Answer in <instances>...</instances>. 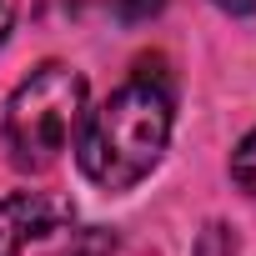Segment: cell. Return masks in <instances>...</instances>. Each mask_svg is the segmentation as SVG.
Wrapping results in <instances>:
<instances>
[{
  "label": "cell",
  "instance_id": "obj_4",
  "mask_svg": "<svg viewBox=\"0 0 256 256\" xmlns=\"http://www.w3.org/2000/svg\"><path fill=\"white\" fill-rule=\"evenodd\" d=\"M56 256H116V236L100 226H86V231H70V241Z\"/></svg>",
  "mask_w": 256,
  "mask_h": 256
},
{
  "label": "cell",
  "instance_id": "obj_9",
  "mask_svg": "<svg viewBox=\"0 0 256 256\" xmlns=\"http://www.w3.org/2000/svg\"><path fill=\"white\" fill-rule=\"evenodd\" d=\"M10 16H16V10H10V0H0V40H6V30H10Z\"/></svg>",
  "mask_w": 256,
  "mask_h": 256
},
{
  "label": "cell",
  "instance_id": "obj_7",
  "mask_svg": "<svg viewBox=\"0 0 256 256\" xmlns=\"http://www.w3.org/2000/svg\"><path fill=\"white\" fill-rule=\"evenodd\" d=\"M110 10H116L126 26H141V20H151V16L166 10V0H110Z\"/></svg>",
  "mask_w": 256,
  "mask_h": 256
},
{
  "label": "cell",
  "instance_id": "obj_8",
  "mask_svg": "<svg viewBox=\"0 0 256 256\" xmlns=\"http://www.w3.org/2000/svg\"><path fill=\"white\" fill-rule=\"evenodd\" d=\"M211 6L231 20H256V0H211Z\"/></svg>",
  "mask_w": 256,
  "mask_h": 256
},
{
  "label": "cell",
  "instance_id": "obj_6",
  "mask_svg": "<svg viewBox=\"0 0 256 256\" xmlns=\"http://www.w3.org/2000/svg\"><path fill=\"white\" fill-rule=\"evenodd\" d=\"M191 256H236V231L221 226V221H211V226L201 231V241H196Z\"/></svg>",
  "mask_w": 256,
  "mask_h": 256
},
{
  "label": "cell",
  "instance_id": "obj_1",
  "mask_svg": "<svg viewBox=\"0 0 256 256\" xmlns=\"http://www.w3.org/2000/svg\"><path fill=\"white\" fill-rule=\"evenodd\" d=\"M166 141H171V86L166 76H151V60H141L131 80L86 116L76 161L86 181H96L100 191H131L161 166Z\"/></svg>",
  "mask_w": 256,
  "mask_h": 256
},
{
  "label": "cell",
  "instance_id": "obj_2",
  "mask_svg": "<svg viewBox=\"0 0 256 256\" xmlns=\"http://www.w3.org/2000/svg\"><path fill=\"white\" fill-rule=\"evenodd\" d=\"M80 116H86V76L60 60L36 66L16 86L6 120H0V141L10 151V166L30 171V176L50 171L60 161V151L70 146Z\"/></svg>",
  "mask_w": 256,
  "mask_h": 256
},
{
  "label": "cell",
  "instance_id": "obj_5",
  "mask_svg": "<svg viewBox=\"0 0 256 256\" xmlns=\"http://www.w3.org/2000/svg\"><path fill=\"white\" fill-rule=\"evenodd\" d=\"M231 176H236V186H241L246 196H256V131L236 146V156H231Z\"/></svg>",
  "mask_w": 256,
  "mask_h": 256
},
{
  "label": "cell",
  "instance_id": "obj_3",
  "mask_svg": "<svg viewBox=\"0 0 256 256\" xmlns=\"http://www.w3.org/2000/svg\"><path fill=\"white\" fill-rule=\"evenodd\" d=\"M60 221V206H50L40 191H16L0 201V256H20L26 241L56 231Z\"/></svg>",
  "mask_w": 256,
  "mask_h": 256
}]
</instances>
